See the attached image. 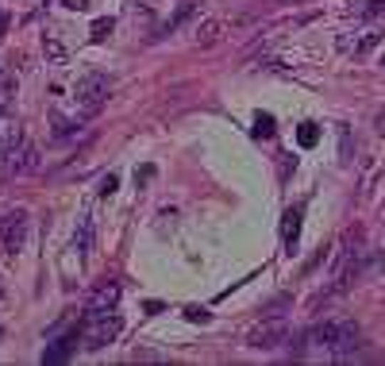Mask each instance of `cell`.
<instances>
[{"instance_id": "cell-1", "label": "cell", "mask_w": 385, "mask_h": 366, "mask_svg": "<svg viewBox=\"0 0 385 366\" xmlns=\"http://www.w3.org/2000/svg\"><path fill=\"white\" fill-rule=\"evenodd\" d=\"M108 93H112V81L105 78V73L93 70V73H81V78H78V85H73V100L81 105L85 116H97V112L105 108Z\"/></svg>"}, {"instance_id": "cell-2", "label": "cell", "mask_w": 385, "mask_h": 366, "mask_svg": "<svg viewBox=\"0 0 385 366\" xmlns=\"http://www.w3.org/2000/svg\"><path fill=\"white\" fill-rule=\"evenodd\" d=\"M27 224H31L27 209H12V212L0 216V247H4L8 255H20L27 247Z\"/></svg>"}, {"instance_id": "cell-3", "label": "cell", "mask_w": 385, "mask_h": 366, "mask_svg": "<svg viewBox=\"0 0 385 366\" xmlns=\"http://www.w3.org/2000/svg\"><path fill=\"white\" fill-rule=\"evenodd\" d=\"M120 335V320L112 313H97V316H85V332H81V340H85L89 351H100L105 343H112Z\"/></svg>"}, {"instance_id": "cell-4", "label": "cell", "mask_w": 385, "mask_h": 366, "mask_svg": "<svg viewBox=\"0 0 385 366\" xmlns=\"http://www.w3.org/2000/svg\"><path fill=\"white\" fill-rule=\"evenodd\" d=\"M0 162H8V174L12 177H23V174L39 170L43 158H39V147L35 143H20L16 151H0Z\"/></svg>"}, {"instance_id": "cell-5", "label": "cell", "mask_w": 385, "mask_h": 366, "mask_svg": "<svg viewBox=\"0 0 385 366\" xmlns=\"http://www.w3.org/2000/svg\"><path fill=\"white\" fill-rule=\"evenodd\" d=\"M247 343L258 347V351H270V347L289 343V324H285V320H266V324H258L255 332L247 335Z\"/></svg>"}, {"instance_id": "cell-6", "label": "cell", "mask_w": 385, "mask_h": 366, "mask_svg": "<svg viewBox=\"0 0 385 366\" xmlns=\"http://www.w3.org/2000/svg\"><path fill=\"white\" fill-rule=\"evenodd\" d=\"M381 35H385L381 27H366V31H359L354 39H339V51L343 54H354V58H362V54H370L374 46L381 43Z\"/></svg>"}, {"instance_id": "cell-7", "label": "cell", "mask_w": 385, "mask_h": 366, "mask_svg": "<svg viewBox=\"0 0 385 366\" xmlns=\"http://www.w3.org/2000/svg\"><path fill=\"white\" fill-rule=\"evenodd\" d=\"M116 301H120V286H116V281H105V286L93 289L85 313H93V316H97V313H112V308H116Z\"/></svg>"}, {"instance_id": "cell-8", "label": "cell", "mask_w": 385, "mask_h": 366, "mask_svg": "<svg viewBox=\"0 0 385 366\" xmlns=\"http://www.w3.org/2000/svg\"><path fill=\"white\" fill-rule=\"evenodd\" d=\"M300 216H305V209H289L281 216V243H285L289 255L297 251V239H300Z\"/></svg>"}, {"instance_id": "cell-9", "label": "cell", "mask_w": 385, "mask_h": 366, "mask_svg": "<svg viewBox=\"0 0 385 366\" xmlns=\"http://www.w3.org/2000/svg\"><path fill=\"white\" fill-rule=\"evenodd\" d=\"M223 31H228V20H204L201 27H196V46H201V51H209V46H216L223 39Z\"/></svg>"}, {"instance_id": "cell-10", "label": "cell", "mask_w": 385, "mask_h": 366, "mask_svg": "<svg viewBox=\"0 0 385 366\" xmlns=\"http://www.w3.org/2000/svg\"><path fill=\"white\" fill-rule=\"evenodd\" d=\"M351 351H359V328L354 324H339V335H335V343H332V355H351Z\"/></svg>"}, {"instance_id": "cell-11", "label": "cell", "mask_w": 385, "mask_h": 366, "mask_svg": "<svg viewBox=\"0 0 385 366\" xmlns=\"http://www.w3.org/2000/svg\"><path fill=\"white\" fill-rule=\"evenodd\" d=\"M23 143V131L16 120H8V116H0V151H16V147Z\"/></svg>"}, {"instance_id": "cell-12", "label": "cell", "mask_w": 385, "mask_h": 366, "mask_svg": "<svg viewBox=\"0 0 385 366\" xmlns=\"http://www.w3.org/2000/svg\"><path fill=\"white\" fill-rule=\"evenodd\" d=\"M78 340H81V332H70V335H65V340H58V343H54V347H46L43 362H62L65 355H70L73 347H78Z\"/></svg>"}, {"instance_id": "cell-13", "label": "cell", "mask_w": 385, "mask_h": 366, "mask_svg": "<svg viewBox=\"0 0 385 366\" xmlns=\"http://www.w3.org/2000/svg\"><path fill=\"white\" fill-rule=\"evenodd\" d=\"M351 4V16H378V12H385V0H347Z\"/></svg>"}, {"instance_id": "cell-14", "label": "cell", "mask_w": 385, "mask_h": 366, "mask_svg": "<svg viewBox=\"0 0 385 366\" xmlns=\"http://www.w3.org/2000/svg\"><path fill=\"white\" fill-rule=\"evenodd\" d=\"M89 251H93V220L85 216V220L78 224V255L89 258Z\"/></svg>"}, {"instance_id": "cell-15", "label": "cell", "mask_w": 385, "mask_h": 366, "mask_svg": "<svg viewBox=\"0 0 385 366\" xmlns=\"http://www.w3.org/2000/svg\"><path fill=\"white\" fill-rule=\"evenodd\" d=\"M43 51H46V58H51V62H65V46L54 39V35H46V39H43Z\"/></svg>"}, {"instance_id": "cell-16", "label": "cell", "mask_w": 385, "mask_h": 366, "mask_svg": "<svg viewBox=\"0 0 385 366\" xmlns=\"http://www.w3.org/2000/svg\"><path fill=\"white\" fill-rule=\"evenodd\" d=\"M316 139H320L316 124H300V131H297V143H300V147H316Z\"/></svg>"}, {"instance_id": "cell-17", "label": "cell", "mask_w": 385, "mask_h": 366, "mask_svg": "<svg viewBox=\"0 0 385 366\" xmlns=\"http://www.w3.org/2000/svg\"><path fill=\"white\" fill-rule=\"evenodd\" d=\"M255 135H258V139H274V116H262V112H258V120H255Z\"/></svg>"}, {"instance_id": "cell-18", "label": "cell", "mask_w": 385, "mask_h": 366, "mask_svg": "<svg viewBox=\"0 0 385 366\" xmlns=\"http://www.w3.org/2000/svg\"><path fill=\"white\" fill-rule=\"evenodd\" d=\"M78 124H70V120H58L54 116V139H70V135H78Z\"/></svg>"}, {"instance_id": "cell-19", "label": "cell", "mask_w": 385, "mask_h": 366, "mask_svg": "<svg viewBox=\"0 0 385 366\" xmlns=\"http://www.w3.org/2000/svg\"><path fill=\"white\" fill-rule=\"evenodd\" d=\"M108 35H112V20H97V23H93V43H105Z\"/></svg>"}, {"instance_id": "cell-20", "label": "cell", "mask_w": 385, "mask_h": 366, "mask_svg": "<svg viewBox=\"0 0 385 366\" xmlns=\"http://www.w3.org/2000/svg\"><path fill=\"white\" fill-rule=\"evenodd\" d=\"M116 185H120V177H116V174H108L105 182H100V197H112V193H116Z\"/></svg>"}, {"instance_id": "cell-21", "label": "cell", "mask_w": 385, "mask_h": 366, "mask_svg": "<svg viewBox=\"0 0 385 366\" xmlns=\"http://www.w3.org/2000/svg\"><path fill=\"white\" fill-rule=\"evenodd\" d=\"M185 316H189V320H201V324H209V313H204V308H185Z\"/></svg>"}, {"instance_id": "cell-22", "label": "cell", "mask_w": 385, "mask_h": 366, "mask_svg": "<svg viewBox=\"0 0 385 366\" xmlns=\"http://www.w3.org/2000/svg\"><path fill=\"white\" fill-rule=\"evenodd\" d=\"M62 4L70 8V12H85V8H89V0H62Z\"/></svg>"}, {"instance_id": "cell-23", "label": "cell", "mask_w": 385, "mask_h": 366, "mask_svg": "<svg viewBox=\"0 0 385 366\" xmlns=\"http://www.w3.org/2000/svg\"><path fill=\"white\" fill-rule=\"evenodd\" d=\"M374 127H378V135L385 139V112H378V116H374Z\"/></svg>"}, {"instance_id": "cell-24", "label": "cell", "mask_w": 385, "mask_h": 366, "mask_svg": "<svg viewBox=\"0 0 385 366\" xmlns=\"http://www.w3.org/2000/svg\"><path fill=\"white\" fill-rule=\"evenodd\" d=\"M0 81H4V70H0Z\"/></svg>"}, {"instance_id": "cell-25", "label": "cell", "mask_w": 385, "mask_h": 366, "mask_svg": "<svg viewBox=\"0 0 385 366\" xmlns=\"http://www.w3.org/2000/svg\"><path fill=\"white\" fill-rule=\"evenodd\" d=\"M0 297H4V289H0Z\"/></svg>"}, {"instance_id": "cell-26", "label": "cell", "mask_w": 385, "mask_h": 366, "mask_svg": "<svg viewBox=\"0 0 385 366\" xmlns=\"http://www.w3.org/2000/svg\"><path fill=\"white\" fill-rule=\"evenodd\" d=\"M381 66H385V62H381Z\"/></svg>"}]
</instances>
